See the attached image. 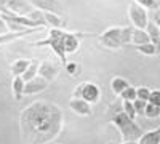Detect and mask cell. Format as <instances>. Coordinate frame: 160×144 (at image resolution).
Listing matches in <instances>:
<instances>
[{"instance_id": "obj_25", "label": "cell", "mask_w": 160, "mask_h": 144, "mask_svg": "<svg viewBox=\"0 0 160 144\" xmlns=\"http://www.w3.org/2000/svg\"><path fill=\"white\" fill-rule=\"evenodd\" d=\"M136 3H139L144 8H151L152 11L160 8V0H136Z\"/></svg>"}, {"instance_id": "obj_18", "label": "cell", "mask_w": 160, "mask_h": 144, "mask_svg": "<svg viewBox=\"0 0 160 144\" xmlns=\"http://www.w3.org/2000/svg\"><path fill=\"white\" fill-rule=\"evenodd\" d=\"M31 66V61L29 59H18V61H15L11 64V72H13V75H22L26 71H28V67Z\"/></svg>"}, {"instance_id": "obj_4", "label": "cell", "mask_w": 160, "mask_h": 144, "mask_svg": "<svg viewBox=\"0 0 160 144\" xmlns=\"http://www.w3.org/2000/svg\"><path fill=\"white\" fill-rule=\"evenodd\" d=\"M74 96L75 98H82L85 101H88L90 104H95L99 101V96H101V90L98 85L91 83V82H83L80 83L75 91H74Z\"/></svg>"}, {"instance_id": "obj_17", "label": "cell", "mask_w": 160, "mask_h": 144, "mask_svg": "<svg viewBox=\"0 0 160 144\" xmlns=\"http://www.w3.org/2000/svg\"><path fill=\"white\" fill-rule=\"evenodd\" d=\"M128 87H130V83L125 80L123 77H114L112 82H111V90L114 91L115 95H118V96H120V93H122L123 90H127Z\"/></svg>"}, {"instance_id": "obj_11", "label": "cell", "mask_w": 160, "mask_h": 144, "mask_svg": "<svg viewBox=\"0 0 160 144\" xmlns=\"http://www.w3.org/2000/svg\"><path fill=\"white\" fill-rule=\"evenodd\" d=\"M58 74H59V69L55 66V64H51V62H42L40 67H38V75L43 77L48 83L55 80V78L58 77Z\"/></svg>"}, {"instance_id": "obj_21", "label": "cell", "mask_w": 160, "mask_h": 144, "mask_svg": "<svg viewBox=\"0 0 160 144\" xmlns=\"http://www.w3.org/2000/svg\"><path fill=\"white\" fill-rule=\"evenodd\" d=\"M135 50L139 51V53H142V55H146V56H154V55H157V48H155V45H154L152 42L142 43V45H135Z\"/></svg>"}, {"instance_id": "obj_28", "label": "cell", "mask_w": 160, "mask_h": 144, "mask_svg": "<svg viewBox=\"0 0 160 144\" xmlns=\"http://www.w3.org/2000/svg\"><path fill=\"white\" fill-rule=\"evenodd\" d=\"M149 102L154 104V106H158L160 107V90H154L151 93V98H149Z\"/></svg>"}, {"instance_id": "obj_23", "label": "cell", "mask_w": 160, "mask_h": 144, "mask_svg": "<svg viewBox=\"0 0 160 144\" xmlns=\"http://www.w3.org/2000/svg\"><path fill=\"white\" fill-rule=\"evenodd\" d=\"M144 115L148 117V119H157V117H160V107L158 106H154V104H151V102H148V107H146Z\"/></svg>"}, {"instance_id": "obj_16", "label": "cell", "mask_w": 160, "mask_h": 144, "mask_svg": "<svg viewBox=\"0 0 160 144\" xmlns=\"http://www.w3.org/2000/svg\"><path fill=\"white\" fill-rule=\"evenodd\" d=\"M151 38H149V34L146 29H133V45H142V43H149Z\"/></svg>"}, {"instance_id": "obj_29", "label": "cell", "mask_w": 160, "mask_h": 144, "mask_svg": "<svg viewBox=\"0 0 160 144\" xmlns=\"http://www.w3.org/2000/svg\"><path fill=\"white\" fill-rule=\"evenodd\" d=\"M10 29H8V26L5 22V19L2 18V15H0V35H3V34H8Z\"/></svg>"}, {"instance_id": "obj_1", "label": "cell", "mask_w": 160, "mask_h": 144, "mask_svg": "<svg viewBox=\"0 0 160 144\" xmlns=\"http://www.w3.org/2000/svg\"><path fill=\"white\" fill-rule=\"evenodd\" d=\"M61 109L48 101H35L21 112V132L29 144H45L55 139L62 130Z\"/></svg>"}, {"instance_id": "obj_27", "label": "cell", "mask_w": 160, "mask_h": 144, "mask_svg": "<svg viewBox=\"0 0 160 144\" xmlns=\"http://www.w3.org/2000/svg\"><path fill=\"white\" fill-rule=\"evenodd\" d=\"M133 104H135L136 114H138V115H144L146 107H148V101H142V99H135V101H133Z\"/></svg>"}, {"instance_id": "obj_6", "label": "cell", "mask_w": 160, "mask_h": 144, "mask_svg": "<svg viewBox=\"0 0 160 144\" xmlns=\"http://www.w3.org/2000/svg\"><path fill=\"white\" fill-rule=\"evenodd\" d=\"M122 31L123 27H109L106 32H102V35L99 37V42L108 47V48H122L125 47L123 45V40H122Z\"/></svg>"}, {"instance_id": "obj_32", "label": "cell", "mask_w": 160, "mask_h": 144, "mask_svg": "<svg viewBox=\"0 0 160 144\" xmlns=\"http://www.w3.org/2000/svg\"><path fill=\"white\" fill-rule=\"evenodd\" d=\"M123 144H138V141H123Z\"/></svg>"}, {"instance_id": "obj_10", "label": "cell", "mask_w": 160, "mask_h": 144, "mask_svg": "<svg viewBox=\"0 0 160 144\" xmlns=\"http://www.w3.org/2000/svg\"><path fill=\"white\" fill-rule=\"evenodd\" d=\"M69 107L77 114V115H83V117H88L91 115V104L82 98H72L69 101Z\"/></svg>"}, {"instance_id": "obj_2", "label": "cell", "mask_w": 160, "mask_h": 144, "mask_svg": "<svg viewBox=\"0 0 160 144\" xmlns=\"http://www.w3.org/2000/svg\"><path fill=\"white\" fill-rule=\"evenodd\" d=\"M85 35L87 34H82V32H66L62 29L51 27L47 38L34 42L31 45L32 47H50L58 55L59 61L62 64H66V55L75 53L80 47V38L85 37Z\"/></svg>"}, {"instance_id": "obj_12", "label": "cell", "mask_w": 160, "mask_h": 144, "mask_svg": "<svg viewBox=\"0 0 160 144\" xmlns=\"http://www.w3.org/2000/svg\"><path fill=\"white\" fill-rule=\"evenodd\" d=\"M43 27H37V29H31V31H26V32H8V34H3V35H0V45H7L10 42H15L18 40V38H22L26 35H29V34H34L37 31H42Z\"/></svg>"}, {"instance_id": "obj_15", "label": "cell", "mask_w": 160, "mask_h": 144, "mask_svg": "<svg viewBox=\"0 0 160 144\" xmlns=\"http://www.w3.org/2000/svg\"><path fill=\"white\" fill-rule=\"evenodd\" d=\"M138 144H160V132L158 130H151V132H146L139 139Z\"/></svg>"}, {"instance_id": "obj_8", "label": "cell", "mask_w": 160, "mask_h": 144, "mask_svg": "<svg viewBox=\"0 0 160 144\" xmlns=\"http://www.w3.org/2000/svg\"><path fill=\"white\" fill-rule=\"evenodd\" d=\"M29 2L34 8L40 11H50L55 15L62 13V5L59 3V0H29Z\"/></svg>"}, {"instance_id": "obj_31", "label": "cell", "mask_w": 160, "mask_h": 144, "mask_svg": "<svg viewBox=\"0 0 160 144\" xmlns=\"http://www.w3.org/2000/svg\"><path fill=\"white\" fill-rule=\"evenodd\" d=\"M154 21H155V24L158 26V29H160V16L158 15H154Z\"/></svg>"}, {"instance_id": "obj_34", "label": "cell", "mask_w": 160, "mask_h": 144, "mask_svg": "<svg viewBox=\"0 0 160 144\" xmlns=\"http://www.w3.org/2000/svg\"><path fill=\"white\" fill-rule=\"evenodd\" d=\"M157 130H158V132H160V127H158V128H157Z\"/></svg>"}, {"instance_id": "obj_14", "label": "cell", "mask_w": 160, "mask_h": 144, "mask_svg": "<svg viewBox=\"0 0 160 144\" xmlns=\"http://www.w3.org/2000/svg\"><path fill=\"white\" fill-rule=\"evenodd\" d=\"M24 87H26V82L21 75H16L13 78V83H11V88H13V95H15V99H21L24 96Z\"/></svg>"}, {"instance_id": "obj_5", "label": "cell", "mask_w": 160, "mask_h": 144, "mask_svg": "<svg viewBox=\"0 0 160 144\" xmlns=\"http://www.w3.org/2000/svg\"><path fill=\"white\" fill-rule=\"evenodd\" d=\"M128 15H130L131 24L135 26L136 29H148L149 16H148V11H146L144 7H141V5L136 3V2H133V3L128 7Z\"/></svg>"}, {"instance_id": "obj_33", "label": "cell", "mask_w": 160, "mask_h": 144, "mask_svg": "<svg viewBox=\"0 0 160 144\" xmlns=\"http://www.w3.org/2000/svg\"><path fill=\"white\" fill-rule=\"evenodd\" d=\"M109 144H117V142H114V141H111V142H109Z\"/></svg>"}, {"instance_id": "obj_19", "label": "cell", "mask_w": 160, "mask_h": 144, "mask_svg": "<svg viewBox=\"0 0 160 144\" xmlns=\"http://www.w3.org/2000/svg\"><path fill=\"white\" fill-rule=\"evenodd\" d=\"M43 13H45V19H47L48 26H51V27H55V29H61L62 26H64V21L58 15L50 13V11H43Z\"/></svg>"}, {"instance_id": "obj_13", "label": "cell", "mask_w": 160, "mask_h": 144, "mask_svg": "<svg viewBox=\"0 0 160 144\" xmlns=\"http://www.w3.org/2000/svg\"><path fill=\"white\" fill-rule=\"evenodd\" d=\"M148 34H149L151 42L157 48V53H160V29H158V26L155 24V21H149V24H148Z\"/></svg>"}, {"instance_id": "obj_9", "label": "cell", "mask_w": 160, "mask_h": 144, "mask_svg": "<svg viewBox=\"0 0 160 144\" xmlns=\"http://www.w3.org/2000/svg\"><path fill=\"white\" fill-rule=\"evenodd\" d=\"M48 87V82L45 80L43 77L37 75L35 78H32V80L26 82V87H24V95H37V93H42L43 90H47Z\"/></svg>"}, {"instance_id": "obj_7", "label": "cell", "mask_w": 160, "mask_h": 144, "mask_svg": "<svg viewBox=\"0 0 160 144\" xmlns=\"http://www.w3.org/2000/svg\"><path fill=\"white\" fill-rule=\"evenodd\" d=\"M0 5L5 7L7 10L13 11L15 15H21V16H31V13L37 8H34L31 5L29 0H0Z\"/></svg>"}, {"instance_id": "obj_20", "label": "cell", "mask_w": 160, "mask_h": 144, "mask_svg": "<svg viewBox=\"0 0 160 144\" xmlns=\"http://www.w3.org/2000/svg\"><path fill=\"white\" fill-rule=\"evenodd\" d=\"M38 67H40V64L37 61H31V66L28 67V71L21 75L24 78V82H29V80H32V78H35L38 75Z\"/></svg>"}, {"instance_id": "obj_30", "label": "cell", "mask_w": 160, "mask_h": 144, "mask_svg": "<svg viewBox=\"0 0 160 144\" xmlns=\"http://www.w3.org/2000/svg\"><path fill=\"white\" fill-rule=\"evenodd\" d=\"M66 71L74 75V74L77 72V64H75V62H68V64H66Z\"/></svg>"}, {"instance_id": "obj_3", "label": "cell", "mask_w": 160, "mask_h": 144, "mask_svg": "<svg viewBox=\"0 0 160 144\" xmlns=\"http://www.w3.org/2000/svg\"><path fill=\"white\" fill-rule=\"evenodd\" d=\"M111 120H112V123L120 130L123 141H138V139L144 135V132L141 130V127H139L135 120H133L131 117H128L123 109L114 112V114L111 115Z\"/></svg>"}, {"instance_id": "obj_22", "label": "cell", "mask_w": 160, "mask_h": 144, "mask_svg": "<svg viewBox=\"0 0 160 144\" xmlns=\"http://www.w3.org/2000/svg\"><path fill=\"white\" fill-rule=\"evenodd\" d=\"M120 98H122L123 101H135L138 98V93H136V88L135 87H128L127 90H123L122 93H120Z\"/></svg>"}, {"instance_id": "obj_24", "label": "cell", "mask_w": 160, "mask_h": 144, "mask_svg": "<svg viewBox=\"0 0 160 144\" xmlns=\"http://www.w3.org/2000/svg\"><path fill=\"white\" fill-rule=\"evenodd\" d=\"M123 111H125V114L128 115V117H131L133 120L136 119V109H135V104H133V101H123V107H122Z\"/></svg>"}, {"instance_id": "obj_26", "label": "cell", "mask_w": 160, "mask_h": 144, "mask_svg": "<svg viewBox=\"0 0 160 144\" xmlns=\"http://www.w3.org/2000/svg\"><path fill=\"white\" fill-rule=\"evenodd\" d=\"M136 93H138V98L136 99H142V101H148L149 102L152 90H149L148 87H139V88H136Z\"/></svg>"}]
</instances>
